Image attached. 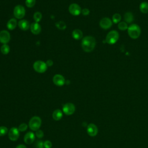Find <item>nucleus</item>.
<instances>
[{
	"label": "nucleus",
	"mask_w": 148,
	"mask_h": 148,
	"mask_svg": "<svg viewBox=\"0 0 148 148\" xmlns=\"http://www.w3.org/2000/svg\"><path fill=\"white\" fill-rule=\"evenodd\" d=\"M96 45L95 39L91 36H86L84 37L81 42V46L83 50L87 53L92 51Z\"/></svg>",
	"instance_id": "obj_1"
},
{
	"label": "nucleus",
	"mask_w": 148,
	"mask_h": 148,
	"mask_svg": "<svg viewBox=\"0 0 148 148\" xmlns=\"http://www.w3.org/2000/svg\"><path fill=\"white\" fill-rule=\"evenodd\" d=\"M128 34L130 38L135 39L139 38L141 33V29L139 25L136 24H133L130 25L128 29Z\"/></svg>",
	"instance_id": "obj_2"
},
{
	"label": "nucleus",
	"mask_w": 148,
	"mask_h": 148,
	"mask_svg": "<svg viewBox=\"0 0 148 148\" xmlns=\"http://www.w3.org/2000/svg\"><path fill=\"white\" fill-rule=\"evenodd\" d=\"M41 124V119L38 116H34L30 119L28 123V126L31 130L36 131L39 129Z\"/></svg>",
	"instance_id": "obj_3"
},
{
	"label": "nucleus",
	"mask_w": 148,
	"mask_h": 148,
	"mask_svg": "<svg viewBox=\"0 0 148 148\" xmlns=\"http://www.w3.org/2000/svg\"><path fill=\"white\" fill-rule=\"evenodd\" d=\"M119 38V34L117 31H111L107 34L105 41L109 45H113L117 42Z\"/></svg>",
	"instance_id": "obj_4"
},
{
	"label": "nucleus",
	"mask_w": 148,
	"mask_h": 148,
	"mask_svg": "<svg viewBox=\"0 0 148 148\" xmlns=\"http://www.w3.org/2000/svg\"><path fill=\"white\" fill-rule=\"evenodd\" d=\"M33 68L36 72L42 73L45 72L47 70V65H46L45 62L40 60H38L34 63Z\"/></svg>",
	"instance_id": "obj_5"
},
{
	"label": "nucleus",
	"mask_w": 148,
	"mask_h": 148,
	"mask_svg": "<svg viewBox=\"0 0 148 148\" xmlns=\"http://www.w3.org/2000/svg\"><path fill=\"white\" fill-rule=\"evenodd\" d=\"M13 14L16 18L21 19L23 18L25 14V9L23 6L18 5L14 7L13 10Z\"/></svg>",
	"instance_id": "obj_6"
},
{
	"label": "nucleus",
	"mask_w": 148,
	"mask_h": 148,
	"mask_svg": "<svg viewBox=\"0 0 148 148\" xmlns=\"http://www.w3.org/2000/svg\"><path fill=\"white\" fill-rule=\"evenodd\" d=\"M20 131L16 127L11 128L8 132V136L10 140L12 141L17 140L20 135Z\"/></svg>",
	"instance_id": "obj_7"
},
{
	"label": "nucleus",
	"mask_w": 148,
	"mask_h": 148,
	"mask_svg": "<svg viewBox=\"0 0 148 148\" xmlns=\"http://www.w3.org/2000/svg\"><path fill=\"white\" fill-rule=\"evenodd\" d=\"M62 111L66 115H71L75 111V106L72 103H66L63 106Z\"/></svg>",
	"instance_id": "obj_8"
},
{
	"label": "nucleus",
	"mask_w": 148,
	"mask_h": 148,
	"mask_svg": "<svg viewBox=\"0 0 148 148\" xmlns=\"http://www.w3.org/2000/svg\"><path fill=\"white\" fill-rule=\"evenodd\" d=\"M69 13L73 16H78L81 13L82 9L80 6L77 3H72L68 8Z\"/></svg>",
	"instance_id": "obj_9"
},
{
	"label": "nucleus",
	"mask_w": 148,
	"mask_h": 148,
	"mask_svg": "<svg viewBox=\"0 0 148 148\" xmlns=\"http://www.w3.org/2000/svg\"><path fill=\"white\" fill-rule=\"evenodd\" d=\"M112 25V21L108 17L102 18L99 21V26L104 29L110 28Z\"/></svg>",
	"instance_id": "obj_10"
},
{
	"label": "nucleus",
	"mask_w": 148,
	"mask_h": 148,
	"mask_svg": "<svg viewBox=\"0 0 148 148\" xmlns=\"http://www.w3.org/2000/svg\"><path fill=\"white\" fill-rule=\"evenodd\" d=\"M10 40L9 32L6 30H2L0 32V42L3 44H7Z\"/></svg>",
	"instance_id": "obj_11"
},
{
	"label": "nucleus",
	"mask_w": 148,
	"mask_h": 148,
	"mask_svg": "<svg viewBox=\"0 0 148 148\" xmlns=\"http://www.w3.org/2000/svg\"><path fill=\"white\" fill-rule=\"evenodd\" d=\"M53 82L54 84L57 86H62L65 83L64 77L60 74H56L53 77Z\"/></svg>",
	"instance_id": "obj_12"
},
{
	"label": "nucleus",
	"mask_w": 148,
	"mask_h": 148,
	"mask_svg": "<svg viewBox=\"0 0 148 148\" xmlns=\"http://www.w3.org/2000/svg\"><path fill=\"white\" fill-rule=\"evenodd\" d=\"M98 128L94 124L90 123L88 125L87 128V132L88 135L91 136H95L98 134Z\"/></svg>",
	"instance_id": "obj_13"
},
{
	"label": "nucleus",
	"mask_w": 148,
	"mask_h": 148,
	"mask_svg": "<svg viewBox=\"0 0 148 148\" xmlns=\"http://www.w3.org/2000/svg\"><path fill=\"white\" fill-rule=\"evenodd\" d=\"M35 138V134L32 132H28L24 135V141L25 143L28 145L31 144L34 142Z\"/></svg>",
	"instance_id": "obj_14"
},
{
	"label": "nucleus",
	"mask_w": 148,
	"mask_h": 148,
	"mask_svg": "<svg viewBox=\"0 0 148 148\" xmlns=\"http://www.w3.org/2000/svg\"><path fill=\"white\" fill-rule=\"evenodd\" d=\"M30 30L34 35L39 34L41 31V27L38 23H33L30 25Z\"/></svg>",
	"instance_id": "obj_15"
},
{
	"label": "nucleus",
	"mask_w": 148,
	"mask_h": 148,
	"mask_svg": "<svg viewBox=\"0 0 148 148\" xmlns=\"http://www.w3.org/2000/svg\"><path fill=\"white\" fill-rule=\"evenodd\" d=\"M30 24L27 20H21L18 23V27L23 31H27L30 28Z\"/></svg>",
	"instance_id": "obj_16"
},
{
	"label": "nucleus",
	"mask_w": 148,
	"mask_h": 148,
	"mask_svg": "<svg viewBox=\"0 0 148 148\" xmlns=\"http://www.w3.org/2000/svg\"><path fill=\"white\" fill-rule=\"evenodd\" d=\"M72 36L76 40H80L83 37V32L79 29H75L72 32Z\"/></svg>",
	"instance_id": "obj_17"
},
{
	"label": "nucleus",
	"mask_w": 148,
	"mask_h": 148,
	"mask_svg": "<svg viewBox=\"0 0 148 148\" xmlns=\"http://www.w3.org/2000/svg\"><path fill=\"white\" fill-rule=\"evenodd\" d=\"M17 20L16 18H10L7 23L6 24V27L7 28L10 29V30H13L17 26Z\"/></svg>",
	"instance_id": "obj_18"
},
{
	"label": "nucleus",
	"mask_w": 148,
	"mask_h": 148,
	"mask_svg": "<svg viewBox=\"0 0 148 148\" xmlns=\"http://www.w3.org/2000/svg\"><path fill=\"white\" fill-rule=\"evenodd\" d=\"M62 116H63L62 112L60 109L55 110L52 114V117H53V119L56 121H58V120H61V118L62 117Z\"/></svg>",
	"instance_id": "obj_19"
},
{
	"label": "nucleus",
	"mask_w": 148,
	"mask_h": 148,
	"mask_svg": "<svg viewBox=\"0 0 148 148\" xmlns=\"http://www.w3.org/2000/svg\"><path fill=\"white\" fill-rule=\"evenodd\" d=\"M124 19L125 23H131L134 20V16L132 13L128 12L125 13L124 16Z\"/></svg>",
	"instance_id": "obj_20"
},
{
	"label": "nucleus",
	"mask_w": 148,
	"mask_h": 148,
	"mask_svg": "<svg viewBox=\"0 0 148 148\" xmlns=\"http://www.w3.org/2000/svg\"><path fill=\"white\" fill-rule=\"evenodd\" d=\"M139 9L143 13H148V2H142L139 5Z\"/></svg>",
	"instance_id": "obj_21"
},
{
	"label": "nucleus",
	"mask_w": 148,
	"mask_h": 148,
	"mask_svg": "<svg viewBox=\"0 0 148 148\" xmlns=\"http://www.w3.org/2000/svg\"><path fill=\"white\" fill-rule=\"evenodd\" d=\"M1 51L3 54H8L10 51V47L8 45L3 44L1 47Z\"/></svg>",
	"instance_id": "obj_22"
},
{
	"label": "nucleus",
	"mask_w": 148,
	"mask_h": 148,
	"mask_svg": "<svg viewBox=\"0 0 148 148\" xmlns=\"http://www.w3.org/2000/svg\"><path fill=\"white\" fill-rule=\"evenodd\" d=\"M56 27L60 30H64L66 28V25L63 21H59L56 23Z\"/></svg>",
	"instance_id": "obj_23"
},
{
	"label": "nucleus",
	"mask_w": 148,
	"mask_h": 148,
	"mask_svg": "<svg viewBox=\"0 0 148 148\" xmlns=\"http://www.w3.org/2000/svg\"><path fill=\"white\" fill-rule=\"evenodd\" d=\"M121 18V16L120 14L115 13L112 16V21L114 24L119 23L120 22Z\"/></svg>",
	"instance_id": "obj_24"
},
{
	"label": "nucleus",
	"mask_w": 148,
	"mask_h": 148,
	"mask_svg": "<svg viewBox=\"0 0 148 148\" xmlns=\"http://www.w3.org/2000/svg\"><path fill=\"white\" fill-rule=\"evenodd\" d=\"M128 28V26L127 25V23L125 21H121L118 24V28L121 31H125Z\"/></svg>",
	"instance_id": "obj_25"
},
{
	"label": "nucleus",
	"mask_w": 148,
	"mask_h": 148,
	"mask_svg": "<svg viewBox=\"0 0 148 148\" xmlns=\"http://www.w3.org/2000/svg\"><path fill=\"white\" fill-rule=\"evenodd\" d=\"M42 18V13L40 12H36L34 14V20L36 23H39Z\"/></svg>",
	"instance_id": "obj_26"
},
{
	"label": "nucleus",
	"mask_w": 148,
	"mask_h": 148,
	"mask_svg": "<svg viewBox=\"0 0 148 148\" xmlns=\"http://www.w3.org/2000/svg\"><path fill=\"white\" fill-rule=\"evenodd\" d=\"M36 2V0H25V5L28 8H32Z\"/></svg>",
	"instance_id": "obj_27"
},
{
	"label": "nucleus",
	"mask_w": 148,
	"mask_h": 148,
	"mask_svg": "<svg viewBox=\"0 0 148 148\" xmlns=\"http://www.w3.org/2000/svg\"><path fill=\"white\" fill-rule=\"evenodd\" d=\"M8 131L7 127L5 126H1L0 127V136L5 135Z\"/></svg>",
	"instance_id": "obj_28"
},
{
	"label": "nucleus",
	"mask_w": 148,
	"mask_h": 148,
	"mask_svg": "<svg viewBox=\"0 0 148 148\" xmlns=\"http://www.w3.org/2000/svg\"><path fill=\"white\" fill-rule=\"evenodd\" d=\"M27 128H28L27 124H26L25 123H22V124H21L19 125L18 129V130H19L20 131L23 132V131H25V130H27Z\"/></svg>",
	"instance_id": "obj_29"
},
{
	"label": "nucleus",
	"mask_w": 148,
	"mask_h": 148,
	"mask_svg": "<svg viewBox=\"0 0 148 148\" xmlns=\"http://www.w3.org/2000/svg\"><path fill=\"white\" fill-rule=\"evenodd\" d=\"M35 135L38 138H42L43 135H44V134H43V132L40 130H38L37 131H36V132H35Z\"/></svg>",
	"instance_id": "obj_30"
},
{
	"label": "nucleus",
	"mask_w": 148,
	"mask_h": 148,
	"mask_svg": "<svg viewBox=\"0 0 148 148\" xmlns=\"http://www.w3.org/2000/svg\"><path fill=\"white\" fill-rule=\"evenodd\" d=\"M45 148H51L52 147V143L50 140H46L43 143Z\"/></svg>",
	"instance_id": "obj_31"
},
{
	"label": "nucleus",
	"mask_w": 148,
	"mask_h": 148,
	"mask_svg": "<svg viewBox=\"0 0 148 148\" xmlns=\"http://www.w3.org/2000/svg\"><path fill=\"white\" fill-rule=\"evenodd\" d=\"M81 13H82V14L84 15V16H87V15H88L89 13H90V10H89V9H87V8H84V9H83L82 10Z\"/></svg>",
	"instance_id": "obj_32"
},
{
	"label": "nucleus",
	"mask_w": 148,
	"mask_h": 148,
	"mask_svg": "<svg viewBox=\"0 0 148 148\" xmlns=\"http://www.w3.org/2000/svg\"><path fill=\"white\" fill-rule=\"evenodd\" d=\"M36 146L37 148H43L44 147V145H43V143L42 141H38L36 142Z\"/></svg>",
	"instance_id": "obj_33"
},
{
	"label": "nucleus",
	"mask_w": 148,
	"mask_h": 148,
	"mask_svg": "<svg viewBox=\"0 0 148 148\" xmlns=\"http://www.w3.org/2000/svg\"><path fill=\"white\" fill-rule=\"evenodd\" d=\"M46 65H47V66H51L53 65V61L51 60H47V61L46 62Z\"/></svg>",
	"instance_id": "obj_34"
},
{
	"label": "nucleus",
	"mask_w": 148,
	"mask_h": 148,
	"mask_svg": "<svg viewBox=\"0 0 148 148\" xmlns=\"http://www.w3.org/2000/svg\"><path fill=\"white\" fill-rule=\"evenodd\" d=\"M16 148H27V147L24 145H19Z\"/></svg>",
	"instance_id": "obj_35"
}]
</instances>
